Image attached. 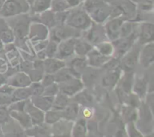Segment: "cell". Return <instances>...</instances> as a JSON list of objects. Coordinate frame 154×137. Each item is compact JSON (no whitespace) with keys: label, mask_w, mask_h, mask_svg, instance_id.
Listing matches in <instances>:
<instances>
[{"label":"cell","mask_w":154,"mask_h":137,"mask_svg":"<svg viewBox=\"0 0 154 137\" xmlns=\"http://www.w3.org/2000/svg\"><path fill=\"white\" fill-rule=\"evenodd\" d=\"M84 9L91 19L101 23L110 17L111 5L104 0H87L84 3Z\"/></svg>","instance_id":"6da1fadb"},{"label":"cell","mask_w":154,"mask_h":137,"mask_svg":"<svg viewBox=\"0 0 154 137\" xmlns=\"http://www.w3.org/2000/svg\"><path fill=\"white\" fill-rule=\"evenodd\" d=\"M30 5L27 0H5L0 8V16L14 17L26 14L29 11Z\"/></svg>","instance_id":"7a4b0ae2"},{"label":"cell","mask_w":154,"mask_h":137,"mask_svg":"<svg viewBox=\"0 0 154 137\" xmlns=\"http://www.w3.org/2000/svg\"><path fill=\"white\" fill-rule=\"evenodd\" d=\"M65 23L76 30H84L90 28L92 25V19L84 9H78L69 11Z\"/></svg>","instance_id":"3957f363"},{"label":"cell","mask_w":154,"mask_h":137,"mask_svg":"<svg viewBox=\"0 0 154 137\" xmlns=\"http://www.w3.org/2000/svg\"><path fill=\"white\" fill-rule=\"evenodd\" d=\"M139 47L137 45H132V48L122 56L123 58L121 62H120L122 69H124L126 72H132L136 66L139 58Z\"/></svg>","instance_id":"277c9868"},{"label":"cell","mask_w":154,"mask_h":137,"mask_svg":"<svg viewBox=\"0 0 154 137\" xmlns=\"http://www.w3.org/2000/svg\"><path fill=\"white\" fill-rule=\"evenodd\" d=\"M17 20L13 22V33L14 37L18 39H23L28 36L29 30V20L25 14L17 15Z\"/></svg>","instance_id":"5b68a950"},{"label":"cell","mask_w":154,"mask_h":137,"mask_svg":"<svg viewBox=\"0 0 154 137\" xmlns=\"http://www.w3.org/2000/svg\"><path fill=\"white\" fill-rule=\"evenodd\" d=\"M59 90L68 96H72L82 90L84 83L79 78H73L67 81L59 83Z\"/></svg>","instance_id":"8992f818"},{"label":"cell","mask_w":154,"mask_h":137,"mask_svg":"<svg viewBox=\"0 0 154 137\" xmlns=\"http://www.w3.org/2000/svg\"><path fill=\"white\" fill-rule=\"evenodd\" d=\"M137 38V35L135 32L134 31L132 34L126 37L118 38L116 40L113 41V46L117 51V54L120 55V57H122L126 52H127L132 45H134L135 39Z\"/></svg>","instance_id":"52a82bcc"},{"label":"cell","mask_w":154,"mask_h":137,"mask_svg":"<svg viewBox=\"0 0 154 137\" xmlns=\"http://www.w3.org/2000/svg\"><path fill=\"white\" fill-rule=\"evenodd\" d=\"M76 29L69 26L68 25L57 26L53 32L52 40L57 42H60L61 41L70 39V38H76Z\"/></svg>","instance_id":"ba28073f"},{"label":"cell","mask_w":154,"mask_h":137,"mask_svg":"<svg viewBox=\"0 0 154 137\" xmlns=\"http://www.w3.org/2000/svg\"><path fill=\"white\" fill-rule=\"evenodd\" d=\"M75 38H70L60 42L57 46V51L56 53L57 58L65 59L70 57L75 52Z\"/></svg>","instance_id":"9c48e42d"},{"label":"cell","mask_w":154,"mask_h":137,"mask_svg":"<svg viewBox=\"0 0 154 137\" xmlns=\"http://www.w3.org/2000/svg\"><path fill=\"white\" fill-rule=\"evenodd\" d=\"M124 20L125 18L120 17L110 20L105 26V31L107 37H108L112 41L118 39L120 36V27Z\"/></svg>","instance_id":"30bf717a"},{"label":"cell","mask_w":154,"mask_h":137,"mask_svg":"<svg viewBox=\"0 0 154 137\" xmlns=\"http://www.w3.org/2000/svg\"><path fill=\"white\" fill-rule=\"evenodd\" d=\"M87 30L88 32L86 36V39L90 44H99L104 42L105 38L107 37L105 29L101 27L100 26L93 24Z\"/></svg>","instance_id":"8fae6325"},{"label":"cell","mask_w":154,"mask_h":137,"mask_svg":"<svg viewBox=\"0 0 154 137\" xmlns=\"http://www.w3.org/2000/svg\"><path fill=\"white\" fill-rule=\"evenodd\" d=\"M113 4L120 8L122 16H124L126 18H133L136 16L137 4L131 0H115L113 2Z\"/></svg>","instance_id":"7c38bea8"},{"label":"cell","mask_w":154,"mask_h":137,"mask_svg":"<svg viewBox=\"0 0 154 137\" xmlns=\"http://www.w3.org/2000/svg\"><path fill=\"white\" fill-rule=\"evenodd\" d=\"M24 111L29 114L31 119L32 123L34 125H40L45 120V114L42 110L35 106L32 102H27L24 104Z\"/></svg>","instance_id":"4fadbf2b"},{"label":"cell","mask_w":154,"mask_h":137,"mask_svg":"<svg viewBox=\"0 0 154 137\" xmlns=\"http://www.w3.org/2000/svg\"><path fill=\"white\" fill-rule=\"evenodd\" d=\"M48 35V28L45 24L35 23L30 26L28 36L32 41H44Z\"/></svg>","instance_id":"5bb4252c"},{"label":"cell","mask_w":154,"mask_h":137,"mask_svg":"<svg viewBox=\"0 0 154 137\" xmlns=\"http://www.w3.org/2000/svg\"><path fill=\"white\" fill-rule=\"evenodd\" d=\"M87 56V64L95 68H99L101 66H103L111 59L110 57H106L101 54L97 49L90 50Z\"/></svg>","instance_id":"9a60e30c"},{"label":"cell","mask_w":154,"mask_h":137,"mask_svg":"<svg viewBox=\"0 0 154 137\" xmlns=\"http://www.w3.org/2000/svg\"><path fill=\"white\" fill-rule=\"evenodd\" d=\"M145 46L139 54V60L141 66L147 68L153 64L154 60V45L153 42L145 44Z\"/></svg>","instance_id":"2e32d148"},{"label":"cell","mask_w":154,"mask_h":137,"mask_svg":"<svg viewBox=\"0 0 154 137\" xmlns=\"http://www.w3.org/2000/svg\"><path fill=\"white\" fill-rule=\"evenodd\" d=\"M154 27L150 23H144L141 26V32L139 33V40L141 45L153 42Z\"/></svg>","instance_id":"e0dca14e"},{"label":"cell","mask_w":154,"mask_h":137,"mask_svg":"<svg viewBox=\"0 0 154 137\" xmlns=\"http://www.w3.org/2000/svg\"><path fill=\"white\" fill-rule=\"evenodd\" d=\"M65 62L58 58L48 57L43 62L44 70L48 74H54L60 69L65 67Z\"/></svg>","instance_id":"ac0fdd59"},{"label":"cell","mask_w":154,"mask_h":137,"mask_svg":"<svg viewBox=\"0 0 154 137\" xmlns=\"http://www.w3.org/2000/svg\"><path fill=\"white\" fill-rule=\"evenodd\" d=\"M32 96V104L39 109L47 111L52 108V104L54 99V96H45V95Z\"/></svg>","instance_id":"d6986e66"},{"label":"cell","mask_w":154,"mask_h":137,"mask_svg":"<svg viewBox=\"0 0 154 137\" xmlns=\"http://www.w3.org/2000/svg\"><path fill=\"white\" fill-rule=\"evenodd\" d=\"M32 83L29 76L24 72L17 73L9 81V85L13 87H27Z\"/></svg>","instance_id":"ffe728a7"},{"label":"cell","mask_w":154,"mask_h":137,"mask_svg":"<svg viewBox=\"0 0 154 137\" xmlns=\"http://www.w3.org/2000/svg\"><path fill=\"white\" fill-rule=\"evenodd\" d=\"M120 70L119 68L108 70V73L105 74L102 78V86L105 87H113L118 82L120 79Z\"/></svg>","instance_id":"44dd1931"},{"label":"cell","mask_w":154,"mask_h":137,"mask_svg":"<svg viewBox=\"0 0 154 137\" xmlns=\"http://www.w3.org/2000/svg\"><path fill=\"white\" fill-rule=\"evenodd\" d=\"M87 66V60L84 57H77L70 63L69 69L76 78H81V74Z\"/></svg>","instance_id":"7402d4cb"},{"label":"cell","mask_w":154,"mask_h":137,"mask_svg":"<svg viewBox=\"0 0 154 137\" xmlns=\"http://www.w3.org/2000/svg\"><path fill=\"white\" fill-rule=\"evenodd\" d=\"M16 119L18 122L25 128H29L32 125L29 116L23 110L12 109L9 111V115Z\"/></svg>","instance_id":"603a6c76"},{"label":"cell","mask_w":154,"mask_h":137,"mask_svg":"<svg viewBox=\"0 0 154 137\" xmlns=\"http://www.w3.org/2000/svg\"><path fill=\"white\" fill-rule=\"evenodd\" d=\"M98 76H99V72L97 70V68L95 67H86L84 72L81 74V78H82L84 84H94L97 80Z\"/></svg>","instance_id":"cb8c5ba5"},{"label":"cell","mask_w":154,"mask_h":137,"mask_svg":"<svg viewBox=\"0 0 154 137\" xmlns=\"http://www.w3.org/2000/svg\"><path fill=\"white\" fill-rule=\"evenodd\" d=\"M0 39L3 43H11L14 40V35L13 31L8 26L6 23L0 20Z\"/></svg>","instance_id":"d4e9b609"},{"label":"cell","mask_w":154,"mask_h":137,"mask_svg":"<svg viewBox=\"0 0 154 137\" xmlns=\"http://www.w3.org/2000/svg\"><path fill=\"white\" fill-rule=\"evenodd\" d=\"M126 75L121 80L120 84L119 91L122 92L124 94L129 95L131 92V88L133 84V75L132 72H126Z\"/></svg>","instance_id":"484cf974"},{"label":"cell","mask_w":154,"mask_h":137,"mask_svg":"<svg viewBox=\"0 0 154 137\" xmlns=\"http://www.w3.org/2000/svg\"><path fill=\"white\" fill-rule=\"evenodd\" d=\"M93 49V47L89 42L75 38V52L79 57L87 56L89 51Z\"/></svg>","instance_id":"4316f807"},{"label":"cell","mask_w":154,"mask_h":137,"mask_svg":"<svg viewBox=\"0 0 154 137\" xmlns=\"http://www.w3.org/2000/svg\"><path fill=\"white\" fill-rule=\"evenodd\" d=\"M69 102H70L69 96H66V94L59 91V93L56 95V97L54 99V102H53L52 108H51L63 111L67 106Z\"/></svg>","instance_id":"83f0119b"},{"label":"cell","mask_w":154,"mask_h":137,"mask_svg":"<svg viewBox=\"0 0 154 137\" xmlns=\"http://www.w3.org/2000/svg\"><path fill=\"white\" fill-rule=\"evenodd\" d=\"M63 117L68 120H74L78 117L79 112V105L77 102L70 103L69 102L67 106L63 110Z\"/></svg>","instance_id":"f1b7e54d"},{"label":"cell","mask_w":154,"mask_h":137,"mask_svg":"<svg viewBox=\"0 0 154 137\" xmlns=\"http://www.w3.org/2000/svg\"><path fill=\"white\" fill-rule=\"evenodd\" d=\"M51 2L52 0H33L30 8L35 14H40L51 8Z\"/></svg>","instance_id":"f546056e"},{"label":"cell","mask_w":154,"mask_h":137,"mask_svg":"<svg viewBox=\"0 0 154 137\" xmlns=\"http://www.w3.org/2000/svg\"><path fill=\"white\" fill-rule=\"evenodd\" d=\"M54 81L55 82L63 83L65 81H67L72 78H75V75L72 72L69 68H62L60 70L57 71V72L54 74Z\"/></svg>","instance_id":"4dcf8cb0"},{"label":"cell","mask_w":154,"mask_h":137,"mask_svg":"<svg viewBox=\"0 0 154 137\" xmlns=\"http://www.w3.org/2000/svg\"><path fill=\"white\" fill-rule=\"evenodd\" d=\"M31 96V93L28 87H18L14 90L11 94L12 102H19V101L24 100Z\"/></svg>","instance_id":"1f68e13d"},{"label":"cell","mask_w":154,"mask_h":137,"mask_svg":"<svg viewBox=\"0 0 154 137\" xmlns=\"http://www.w3.org/2000/svg\"><path fill=\"white\" fill-rule=\"evenodd\" d=\"M147 84H148V81L146 77L137 78L134 84V91L136 93L137 96L139 97H144L147 92Z\"/></svg>","instance_id":"d6a6232c"},{"label":"cell","mask_w":154,"mask_h":137,"mask_svg":"<svg viewBox=\"0 0 154 137\" xmlns=\"http://www.w3.org/2000/svg\"><path fill=\"white\" fill-rule=\"evenodd\" d=\"M39 19L43 23V24H45L47 26L53 27L57 24L55 20V12L50 9L40 13Z\"/></svg>","instance_id":"836d02e7"},{"label":"cell","mask_w":154,"mask_h":137,"mask_svg":"<svg viewBox=\"0 0 154 137\" xmlns=\"http://www.w3.org/2000/svg\"><path fill=\"white\" fill-rule=\"evenodd\" d=\"M63 117V111L62 110L53 109L47 111L45 114V120L49 124H54Z\"/></svg>","instance_id":"e575fe53"},{"label":"cell","mask_w":154,"mask_h":137,"mask_svg":"<svg viewBox=\"0 0 154 137\" xmlns=\"http://www.w3.org/2000/svg\"><path fill=\"white\" fill-rule=\"evenodd\" d=\"M72 134L73 136H85L87 134V123L84 118L79 119L75 123V126L72 128Z\"/></svg>","instance_id":"d590c367"},{"label":"cell","mask_w":154,"mask_h":137,"mask_svg":"<svg viewBox=\"0 0 154 137\" xmlns=\"http://www.w3.org/2000/svg\"><path fill=\"white\" fill-rule=\"evenodd\" d=\"M96 48H97L96 49L101 54L106 56V57H111L113 54V53H114V46L111 43H109V42H100V43L97 44Z\"/></svg>","instance_id":"8d00e7d4"},{"label":"cell","mask_w":154,"mask_h":137,"mask_svg":"<svg viewBox=\"0 0 154 137\" xmlns=\"http://www.w3.org/2000/svg\"><path fill=\"white\" fill-rule=\"evenodd\" d=\"M51 8L54 12H60L68 11L70 8L65 0H52Z\"/></svg>","instance_id":"74e56055"},{"label":"cell","mask_w":154,"mask_h":137,"mask_svg":"<svg viewBox=\"0 0 154 137\" xmlns=\"http://www.w3.org/2000/svg\"><path fill=\"white\" fill-rule=\"evenodd\" d=\"M133 32H134L133 23L129 22V21L124 20L123 22V23H122L121 27H120V36H119V38L126 37V36L132 34Z\"/></svg>","instance_id":"f35d334b"},{"label":"cell","mask_w":154,"mask_h":137,"mask_svg":"<svg viewBox=\"0 0 154 137\" xmlns=\"http://www.w3.org/2000/svg\"><path fill=\"white\" fill-rule=\"evenodd\" d=\"M75 96V101L80 104H84V105H87V104H90L92 102L93 99L92 96L87 93V91H80L78 93H76Z\"/></svg>","instance_id":"ab89813d"},{"label":"cell","mask_w":154,"mask_h":137,"mask_svg":"<svg viewBox=\"0 0 154 137\" xmlns=\"http://www.w3.org/2000/svg\"><path fill=\"white\" fill-rule=\"evenodd\" d=\"M57 46L58 44L57 42L54 40H51V42L47 44V46L45 48V54L48 57H54L56 55V53L57 51Z\"/></svg>","instance_id":"60d3db41"},{"label":"cell","mask_w":154,"mask_h":137,"mask_svg":"<svg viewBox=\"0 0 154 137\" xmlns=\"http://www.w3.org/2000/svg\"><path fill=\"white\" fill-rule=\"evenodd\" d=\"M59 91H60V90H59V85H57V84L53 83V84H50V85L45 87V90H44L42 95L49 96H54L59 93Z\"/></svg>","instance_id":"b9f144b4"},{"label":"cell","mask_w":154,"mask_h":137,"mask_svg":"<svg viewBox=\"0 0 154 137\" xmlns=\"http://www.w3.org/2000/svg\"><path fill=\"white\" fill-rule=\"evenodd\" d=\"M29 87L31 93V96H39V95H42L44 90H45V87L42 84H38V83H34Z\"/></svg>","instance_id":"7bdbcfd3"},{"label":"cell","mask_w":154,"mask_h":137,"mask_svg":"<svg viewBox=\"0 0 154 137\" xmlns=\"http://www.w3.org/2000/svg\"><path fill=\"white\" fill-rule=\"evenodd\" d=\"M140 8L144 11H150L153 8V0H142L138 3Z\"/></svg>","instance_id":"ee69618b"},{"label":"cell","mask_w":154,"mask_h":137,"mask_svg":"<svg viewBox=\"0 0 154 137\" xmlns=\"http://www.w3.org/2000/svg\"><path fill=\"white\" fill-rule=\"evenodd\" d=\"M124 116L128 120H131L132 121L134 118H135V116H136V113L135 111L134 110V108L132 107H128L126 108L124 110Z\"/></svg>","instance_id":"f6af8a7d"},{"label":"cell","mask_w":154,"mask_h":137,"mask_svg":"<svg viewBox=\"0 0 154 137\" xmlns=\"http://www.w3.org/2000/svg\"><path fill=\"white\" fill-rule=\"evenodd\" d=\"M55 82L54 81V74H46L45 77L42 79V85L44 87H47V86L50 85V84H53V83Z\"/></svg>","instance_id":"bcb514c9"},{"label":"cell","mask_w":154,"mask_h":137,"mask_svg":"<svg viewBox=\"0 0 154 137\" xmlns=\"http://www.w3.org/2000/svg\"><path fill=\"white\" fill-rule=\"evenodd\" d=\"M9 111L5 108H0V123H4L8 120Z\"/></svg>","instance_id":"7dc6e473"},{"label":"cell","mask_w":154,"mask_h":137,"mask_svg":"<svg viewBox=\"0 0 154 137\" xmlns=\"http://www.w3.org/2000/svg\"><path fill=\"white\" fill-rule=\"evenodd\" d=\"M68 5H69V8H75L78 6L81 3V0H65Z\"/></svg>","instance_id":"c3c4849f"},{"label":"cell","mask_w":154,"mask_h":137,"mask_svg":"<svg viewBox=\"0 0 154 137\" xmlns=\"http://www.w3.org/2000/svg\"><path fill=\"white\" fill-rule=\"evenodd\" d=\"M83 114L85 117H90V115H91V111H90L89 108H85L84 110V112H83Z\"/></svg>","instance_id":"681fc988"},{"label":"cell","mask_w":154,"mask_h":137,"mask_svg":"<svg viewBox=\"0 0 154 137\" xmlns=\"http://www.w3.org/2000/svg\"><path fill=\"white\" fill-rule=\"evenodd\" d=\"M131 1L133 2L134 3H135V4H138V3L141 2L142 1V0H131Z\"/></svg>","instance_id":"f907efd6"},{"label":"cell","mask_w":154,"mask_h":137,"mask_svg":"<svg viewBox=\"0 0 154 137\" xmlns=\"http://www.w3.org/2000/svg\"><path fill=\"white\" fill-rule=\"evenodd\" d=\"M5 1V0H0V8H2V5L4 4Z\"/></svg>","instance_id":"816d5d0a"},{"label":"cell","mask_w":154,"mask_h":137,"mask_svg":"<svg viewBox=\"0 0 154 137\" xmlns=\"http://www.w3.org/2000/svg\"><path fill=\"white\" fill-rule=\"evenodd\" d=\"M105 2H106L109 3V2H113L114 1H115V0H104Z\"/></svg>","instance_id":"f5cc1de1"},{"label":"cell","mask_w":154,"mask_h":137,"mask_svg":"<svg viewBox=\"0 0 154 137\" xmlns=\"http://www.w3.org/2000/svg\"><path fill=\"white\" fill-rule=\"evenodd\" d=\"M2 46H3V42H2V41L1 39H0V49H1V48H2Z\"/></svg>","instance_id":"db71d44e"}]
</instances>
